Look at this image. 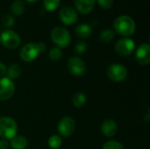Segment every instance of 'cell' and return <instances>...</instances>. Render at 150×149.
Returning <instances> with one entry per match:
<instances>
[{"mask_svg":"<svg viewBox=\"0 0 150 149\" xmlns=\"http://www.w3.org/2000/svg\"><path fill=\"white\" fill-rule=\"evenodd\" d=\"M37 45H38V47H39L40 53H42V52H44V51L46 50V45H45L43 42H40V43H38Z\"/></svg>","mask_w":150,"mask_h":149,"instance_id":"f546056e","label":"cell"},{"mask_svg":"<svg viewBox=\"0 0 150 149\" xmlns=\"http://www.w3.org/2000/svg\"><path fill=\"white\" fill-rule=\"evenodd\" d=\"M18 126L15 120L10 117L0 118V138L11 140L17 135Z\"/></svg>","mask_w":150,"mask_h":149,"instance_id":"7a4b0ae2","label":"cell"},{"mask_svg":"<svg viewBox=\"0 0 150 149\" xmlns=\"http://www.w3.org/2000/svg\"><path fill=\"white\" fill-rule=\"evenodd\" d=\"M59 18L64 25H70L77 21L78 15L76 11L72 7L64 6L59 11Z\"/></svg>","mask_w":150,"mask_h":149,"instance_id":"30bf717a","label":"cell"},{"mask_svg":"<svg viewBox=\"0 0 150 149\" xmlns=\"http://www.w3.org/2000/svg\"><path fill=\"white\" fill-rule=\"evenodd\" d=\"M98 4L103 9H109L113 4V0H97Z\"/></svg>","mask_w":150,"mask_h":149,"instance_id":"4316f807","label":"cell"},{"mask_svg":"<svg viewBox=\"0 0 150 149\" xmlns=\"http://www.w3.org/2000/svg\"><path fill=\"white\" fill-rule=\"evenodd\" d=\"M27 2H29V3H36L37 1H39V0H26Z\"/></svg>","mask_w":150,"mask_h":149,"instance_id":"4dcf8cb0","label":"cell"},{"mask_svg":"<svg viewBox=\"0 0 150 149\" xmlns=\"http://www.w3.org/2000/svg\"><path fill=\"white\" fill-rule=\"evenodd\" d=\"M103 149H124V146L116 141H110L104 144Z\"/></svg>","mask_w":150,"mask_h":149,"instance_id":"d4e9b609","label":"cell"},{"mask_svg":"<svg viewBox=\"0 0 150 149\" xmlns=\"http://www.w3.org/2000/svg\"><path fill=\"white\" fill-rule=\"evenodd\" d=\"M11 147L12 149H25L27 147V140L24 136L16 135L11 140Z\"/></svg>","mask_w":150,"mask_h":149,"instance_id":"2e32d148","label":"cell"},{"mask_svg":"<svg viewBox=\"0 0 150 149\" xmlns=\"http://www.w3.org/2000/svg\"><path fill=\"white\" fill-rule=\"evenodd\" d=\"M113 28L119 34L127 37L134 33L136 25L134 20L127 15H120L113 22Z\"/></svg>","mask_w":150,"mask_h":149,"instance_id":"6da1fadb","label":"cell"},{"mask_svg":"<svg viewBox=\"0 0 150 149\" xmlns=\"http://www.w3.org/2000/svg\"><path fill=\"white\" fill-rule=\"evenodd\" d=\"M2 24L4 25V26H5L7 28H11L15 24V18L11 14H5L2 18Z\"/></svg>","mask_w":150,"mask_h":149,"instance_id":"cb8c5ba5","label":"cell"},{"mask_svg":"<svg viewBox=\"0 0 150 149\" xmlns=\"http://www.w3.org/2000/svg\"><path fill=\"white\" fill-rule=\"evenodd\" d=\"M21 73V68L18 64H11L9 66V68L6 69V75H7V78L11 79V81L14 79H17Z\"/></svg>","mask_w":150,"mask_h":149,"instance_id":"e0dca14e","label":"cell"},{"mask_svg":"<svg viewBox=\"0 0 150 149\" xmlns=\"http://www.w3.org/2000/svg\"><path fill=\"white\" fill-rule=\"evenodd\" d=\"M87 47H88V46L84 41H79L75 46V52L77 54H83L86 52Z\"/></svg>","mask_w":150,"mask_h":149,"instance_id":"484cf974","label":"cell"},{"mask_svg":"<svg viewBox=\"0 0 150 149\" xmlns=\"http://www.w3.org/2000/svg\"><path fill=\"white\" fill-rule=\"evenodd\" d=\"M62 56V50L60 49V47H53L49 50V53H48V57L51 61H59Z\"/></svg>","mask_w":150,"mask_h":149,"instance_id":"603a6c76","label":"cell"},{"mask_svg":"<svg viewBox=\"0 0 150 149\" xmlns=\"http://www.w3.org/2000/svg\"><path fill=\"white\" fill-rule=\"evenodd\" d=\"M15 91L14 83L7 78H0V101H6L10 99Z\"/></svg>","mask_w":150,"mask_h":149,"instance_id":"ba28073f","label":"cell"},{"mask_svg":"<svg viewBox=\"0 0 150 149\" xmlns=\"http://www.w3.org/2000/svg\"><path fill=\"white\" fill-rule=\"evenodd\" d=\"M87 102L86 96L82 92H76L72 97V103L75 107L82 108Z\"/></svg>","mask_w":150,"mask_h":149,"instance_id":"ac0fdd59","label":"cell"},{"mask_svg":"<svg viewBox=\"0 0 150 149\" xmlns=\"http://www.w3.org/2000/svg\"><path fill=\"white\" fill-rule=\"evenodd\" d=\"M11 12L14 15L19 16V15L23 14V12L25 11V4H24V2L22 0H14V2L11 4Z\"/></svg>","mask_w":150,"mask_h":149,"instance_id":"d6986e66","label":"cell"},{"mask_svg":"<svg viewBox=\"0 0 150 149\" xmlns=\"http://www.w3.org/2000/svg\"><path fill=\"white\" fill-rule=\"evenodd\" d=\"M68 69L69 73L76 76L83 75L86 69L85 62L79 57H71L68 61Z\"/></svg>","mask_w":150,"mask_h":149,"instance_id":"9c48e42d","label":"cell"},{"mask_svg":"<svg viewBox=\"0 0 150 149\" xmlns=\"http://www.w3.org/2000/svg\"><path fill=\"white\" fill-rule=\"evenodd\" d=\"M10 146L9 141L5 139H1L0 140V149H7Z\"/></svg>","mask_w":150,"mask_h":149,"instance_id":"83f0119b","label":"cell"},{"mask_svg":"<svg viewBox=\"0 0 150 149\" xmlns=\"http://www.w3.org/2000/svg\"><path fill=\"white\" fill-rule=\"evenodd\" d=\"M75 33L78 38L86 39L91 35L92 28L88 24H79L75 29Z\"/></svg>","mask_w":150,"mask_h":149,"instance_id":"9a60e30c","label":"cell"},{"mask_svg":"<svg viewBox=\"0 0 150 149\" xmlns=\"http://www.w3.org/2000/svg\"><path fill=\"white\" fill-rule=\"evenodd\" d=\"M6 74V67L4 63L0 61V78H2Z\"/></svg>","mask_w":150,"mask_h":149,"instance_id":"f1b7e54d","label":"cell"},{"mask_svg":"<svg viewBox=\"0 0 150 149\" xmlns=\"http://www.w3.org/2000/svg\"><path fill=\"white\" fill-rule=\"evenodd\" d=\"M135 60L142 65H147L150 62V46L149 43H143L138 47L135 52Z\"/></svg>","mask_w":150,"mask_h":149,"instance_id":"7c38bea8","label":"cell"},{"mask_svg":"<svg viewBox=\"0 0 150 149\" xmlns=\"http://www.w3.org/2000/svg\"><path fill=\"white\" fill-rule=\"evenodd\" d=\"M0 43L7 49H15L20 44V37L16 32L6 29L0 34Z\"/></svg>","mask_w":150,"mask_h":149,"instance_id":"277c9868","label":"cell"},{"mask_svg":"<svg viewBox=\"0 0 150 149\" xmlns=\"http://www.w3.org/2000/svg\"><path fill=\"white\" fill-rule=\"evenodd\" d=\"M96 0H74V4L76 11L82 14L90 13L94 6Z\"/></svg>","mask_w":150,"mask_h":149,"instance_id":"4fadbf2b","label":"cell"},{"mask_svg":"<svg viewBox=\"0 0 150 149\" xmlns=\"http://www.w3.org/2000/svg\"><path fill=\"white\" fill-rule=\"evenodd\" d=\"M114 38V32L111 29H105L99 34V40L104 43L111 42Z\"/></svg>","mask_w":150,"mask_h":149,"instance_id":"ffe728a7","label":"cell"},{"mask_svg":"<svg viewBox=\"0 0 150 149\" xmlns=\"http://www.w3.org/2000/svg\"><path fill=\"white\" fill-rule=\"evenodd\" d=\"M107 76L110 80L115 83H120L126 80L127 70L122 64L113 63L107 68Z\"/></svg>","mask_w":150,"mask_h":149,"instance_id":"5b68a950","label":"cell"},{"mask_svg":"<svg viewBox=\"0 0 150 149\" xmlns=\"http://www.w3.org/2000/svg\"><path fill=\"white\" fill-rule=\"evenodd\" d=\"M48 146L51 149H58L62 146V138L59 135H52L48 139Z\"/></svg>","mask_w":150,"mask_h":149,"instance_id":"7402d4cb","label":"cell"},{"mask_svg":"<svg viewBox=\"0 0 150 149\" xmlns=\"http://www.w3.org/2000/svg\"><path fill=\"white\" fill-rule=\"evenodd\" d=\"M135 49V44L130 38L125 37L119 40L115 44V51L120 56H128Z\"/></svg>","mask_w":150,"mask_h":149,"instance_id":"8992f818","label":"cell"},{"mask_svg":"<svg viewBox=\"0 0 150 149\" xmlns=\"http://www.w3.org/2000/svg\"><path fill=\"white\" fill-rule=\"evenodd\" d=\"M118 130V126L116 122L112 119H107L103 121L101 125V131L103 134L106 137H112L116 134Z\"/></svg>","mask_w":150,"mask_h":149,"instance_id":"5bb4252c","label":"cell"},{"mask_svg":"<svg viewBox=\"0 0 150 149\" xmlns=\"http://www.w3.org/2000/svg\"><path fill=\"white\" fill-rule=\"evenodd\" d=\"M40 54L37 43H27L20 50L19 56L22 61L25 62H31L34 61Z\"/></svg>","mask_w":150,"mask_h":149,"instance_id":"52a82bcc","label":"cell"},{"mask_svg":"<svg viewBox=\"0 0 150 149\" xmlns=\"http://www.w3.org/2000/svg\"><path fill=\"white\" fill-rule=\"evenodd\" d=\"M52 41L58 47H66L70 44L71 37L69 31L62 26L54 27L50 33Z\"/></svg>","mask_w":150,"mask_h":149,"instance_id":"3957f363","label":"cell"},{"mask_svg":"<svg viewBox=\"0 0 150 149\" xmlns=\"http://www.w3.org/2000/svg\"><path fill=\"white\" fill-rule=\"evenodd\" d=\"M75 121L70 117L62 118L58 124V132L62 136L69 137L75 131Z\"/></svg>","mask_w":150,"mask_h":149,"instance_id":"8fae6325","label":"cell"},{"mask_svg":"<svg viewBox=\"0 0 150 149\" xmlns=\"http://www.w3.org/2000/svg\"><path fill=\"white\" fill-rule=\"evenodd\" d=\"M61 0H43V6L47 11H55L60 5Z\"/></svg>","mask_w":150,"mask_h":149,"instance_id":"44dd1931","label":"cell"}]
</instances>
